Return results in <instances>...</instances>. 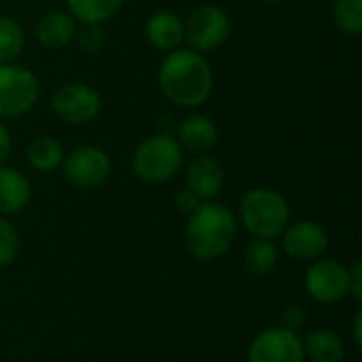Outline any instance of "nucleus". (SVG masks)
Instances as JSON below:
<instances>
[{
  "instance_id": "nucleus-1",
  "label": "nucleus",
  "mask_w": 362,
  "mask_h": 362,
  "mask_svg": "<svg viewBox=\"0 0 362 362\" xmlns=\"http://www.w3.org/2000/svg\"><path fill=\"white\" fill-rule=\"evenodd\" d=\"M161 93L180 108L204 106L214 91V72L204 53L193 49L170 51L159 66Z\"/></svg>"
},
{
  "instance_id": "nucleus-2",
  "label": "nucleus",
  "mask_w": 362,
  "mask_h": 362,
  "mask_svg": "<svg viewBox=\"0 0 362 362\" xmlns=\"http://www.w3.org/2000/svg\"><path fill=\"white\" fill-rule=\"evenodd\" d=\"M238 235L235 214L218 204L204 202L187 218L185 244L197 261H216L233 246Z\"/></svg>"
},
{
  "instance_id": "nucleus-3",
  "label": "nucleus",
  "mask_w": 362,
  "mask_h": 362,
  "mask_svg": "<svg viewBox=\"0 0 362 362\" xmlns=\"http://www.w3.org/2000/svg\"><path fill=\"white\" fill-rule=\"evenodd\" d=\"M238 216L255 238L276 240L291 223V206L282 193L269 187H255L240 199Z\"/></svg>"
},
{
  "instance_id": "nucleus-4",
  "label": "nucleus",
  "mask_w": 362,
  "mask_h": 362,
  "mask_svg": "<svg viewBox=\"0 0 362 362\" xmlns=\"http://www.w3.org/2000/svg\"><path fill=\"white\" fill-rule=\"evenodd\" d=\"M182 159L185 151L172 134H153L136 146L132 170L142 182L161 185L178 174Z\"/></svg>"
},
{
  "instance_id": "nucleus-5",
  "label": "nucleus",
  "mask_w": 362,
  "mask_h": 362,
  "mask_svg": "<svg viewBox=\"0 0 362 362\" xmlns=\"http://www.w3.org/2000/svg\"><path fill=\"white\" fill-rule=\"evenodd\" d=\"M40 100L38 76L21 64H0V119H17Z\"/></svg>"
},
{
  "instance_id": "nucleus-6",
  "label": "nucleus",
  "mask_w": 362,
  "mask_h": 362,
  "mask_svg": "<svg viewBox=\"0 0 362 362\" xmlns=\"http://www.w3.org/2000/svg\"><path fill=\"white\" fill-rule=\"evenodd\" d=\"M231 34V19L225 8L216 4H202L193 8L185 21V40L189 49L208 53L227 42Z\"/></svg>"
},
{
  "instance_id": "nucleus-7",
  "label": "nucleus",
  "mask_w": 362,
  "mask_h": 362,
  "mask_svg": "<svg viewBox=\"0 0 362 362\" xmlns=\"http://www.w3.org/2000/svg\"><path fill=\"white\" fill-rule=\"evenodd\" d=\"M305 293L322 305H335L350 295L348 267L337 259H316L303 276Z\"/></svg>"
},
{
  "instance_id": "nucleus-8",
  "label": "nucleus",
  "mask_w": 362,
  "mask_h": 362,
  "mask_svg": "<svg viewBox=\"0 0 362 362\" xmlns=\"http://www.w3.org/2000/svg\"><path fill=\"white\" fill-rule=\"evenodd\" d=\"M62 172L66 180L76 189H95L104 185L112 172V161L108 153L100 146H76L64 155Z\"/></svg>"
},
{
  "instance_id": "nucleus-9",
  "label": "nucleus",
  "mask_w": 362,
  "mask_h": 362,
  "mask_svg": "<svg viewBox=\"0 0 362 362\" xmlns=\"http://www.w3.org/2000/svg\"><path fill=\"white\" fill-rule=\"evenodd\" d=\"M53 112L68 125H85L100 117L102 98L85 83H64L51 95Z\"/></svg>"
},
{
  "instance_id": "nucleus-10",
  "label": "nucleus",
  "mask_w": 362,
  "mask_h": 362,
  "mask_svg": "<svg viewBox=\"0 0 362 362\" xmlns=\"http://www.w3.org/2000/svg\"><path fill=\"white\" fill-rule=\"evenodd\" d=\"M248 362H305L303 339L282 327H272L255 335L246 352Z\"/></svg>"
},
{
  "instance_id": "nucleus-11",
  "label": "nucleus",
  "mask_w": 362,
  "mask_h": 362,
  "mask_svg": "<svg viewBox=\"0 0 362 362\" xmlns=\"http://www.w3.org/2000/svg\"><path fill=\"white\" fill-rule=\"evenodd\" d=\"M282 248L291 259L312 263L327 252L329 233L316 221L303 218L297 223H288L282 231Z\"/></svg>"
},
{
  "instance_id": "nucleus-12",
  "label": "nucleus",
  "mask_w": 362,
  "mask_h": 362,
  "mask_svg": "<svg viewBox=\"0 0 362 362\" xmlns=\"http://www.w3.org/2000/svg\"><path fill=\"white\" fill-rule=\"evenodd\" d=\"M225 168L210 155H197L187 168V189L202 202H214L225 187Z\"/></svg>"
},
{
  "instance_id": "nucleus-13",
  "label": "nucleus",
  "mask_w": 362,
  "mask_h": 362,
  "mask_svg": "<svg viewBox=\"0 0 362 362\" xmlns=\"http://www.w3.org/2000/svg\"><path fill=\"white\" fill-rule=\"evenodd\" d=\"M174 138L178 140L182 151L195 155H208L218 142V127L210 117L189 115L178 123Z\"/></svg>"
},
{
  "instance_id": "nucleus-14",
  "label": "nucleus",
  "mask_w": 362,
  "mask_h": 362,
  "mask_svg": "<svg viewBox=\"0 0 362 362\" xmlns=\"http://www.w3.org/2000/svg\"><path fill=\"white\" fill-rule=\"evenodd\" d=\"M144 34L151 47L170 53L185 42V21L172 11H155L144 23Z\"/></svg>"
},
{
  "instance_id": "nucleus-15",
  "label": "nucleus",
  "mask_w": 362,
  "mask_h": 362,
  "mask_svg": "<svg viewBox=\"0 0 362 362\" xmlns=\"http://www.w3.org/2000/svg\"><path fill=\"white\" fill-rule=\"evenodd\" d=\"M74 32H76V21L68 11H49L45 13L38 23H36V40L49 49V51H57L68 47L74 40Z\"/></svg>"
},
{
  "instance_id": "nucleus-16",
  "label": "nucleus",
  "mask_w": 362,
  "mask_h": 362,
  "mask_svg": "<svg viewBox=\"0 0 362 362\" xmlns=\"http://www.w3.org/2000/svg\"><path fill=\"white\" fill-rule=\"evenodd\" d=\"M32 199L30 180L11 165H0V214L11 216L21 212Z\"/></svg>"
},
{
  "instance_id": "nucleus-17",
  "label": "nucleus",
  "mask_w": 362,
  "mask_h": 362,
  "mask_svg": "<svg viewBox=\"0 0 362 362\" xmlns=\"http://www.w3.org/2000/svg\"><path fill=\"white\" fill-rule=\"evenodd\" d=\"M305 361L312 362H344L346 344L339 333L331 329H314L303 339Z\"/></svg>"
},
{
  "instance_id": "nucleus-18",
  "label": "nucleus",
  "mask_w": 362,
  "mask_h": 362,
  "mask_svg": "<svg viewBox=\"0 0 362 362\" xmlns=\"http://www.w3.org/2000/svg\"><path fill=\"white\" fill-rule=\"evenodd\" d=\"M64 155H66V151H64L62 142L51 136L34 138L25 151V159H28L30 168L40 174H51L57 168H62Z\"/></svg>"
},
{
  "instance_id": "nucleus-19",
  "label": "nucleus",
  "mask_w": 362,
  "mask_h": 362,
  "mask_svg": "<svg viewBox=\"0 0 362 362\" xmlns=\"http://www.w3.org/2000/svg\"><path fill=\"white\" fill-rule=\"evenodd\" d=\"M125 0H66L68 13L76 23H106L112 19Z\"/></svg>"
},
{
  "instance_id": "nucleus-20",
  "label": "nucleus",
  "mask_w": 362,
  "mask_h": 362,
  "mask_svg": "<svg viewBox=\"0 0 362 362\" xmlns=\"http://www.w3.org/2000/svg\"><path fill=\"white\" fill-rule=\"evenodd\" d=\"M278 259H280L278 246L274 244V240H265V238H255L244 252V265L257 278L269 276L276 269Z\"/></svg>"
},
{
  "instance_id": "nucleus-21",
  "label": "nucleus",
  "mask_w": 362,
  "mask_h": 362,
  "mask_svg": "<svg viewBox=\"0 0 362 362\" xmlns=\"http://www.w3.org/2000/svg\"><path fill=\"white\" fill-rule=\"evenodd\" d=\"M25 45V34L15 17L0 15V64H11L19 57Z\"/></svg>"
},
{
  "instance_id": "nucleus-22",
  "label": "nucleus",
  "mask_w": 362,
  "mask_h": 362,
  "mask_svg": "<svg viewBox=\"0 0 362 362\" xmlns=\"http://www.w3.org/2000/svg\"><path fill=\"white\" fill-rule=\"evenodd\" d=\"M333 21L344 34L358 36L362 32V0H333Z\"/></svg>"
},
{
  "instance_id": "nucleus-23",
  "label": "nucleus",
  "mask_w": 362,
  "mask_h": 362,
  "mask_svg": "<svg viewBox=\"0 0 362 362\" xmlns=\"http://www.w3.org/2000/svg\"><path fill=\"white\" fill-rule=\"evenodd\" d=\"M19 250H21V240L17 229L4 216H0V267L11 265L17 259Z\"/></svg>"
},
{
  "instance_id": "nucleus-24",
  "label": "nucleus",
  "mask_w": 362,
  "mask_h": 362,
  "mask_svg": "<svg viewBox=\"0 0 362 362\" xmlns=\"http://www.w3.org/2000/svg\"><path fill=\"white\" fill-rule=\"evenodd\" d=\"M74 40L85 53H95L104 45V30L100 23H76Z\"/></svg>"
},
{
  "instance_id": "nucleus-25",
  "label": "nucleus",
  "mask_w": 362,
  "mask_h": 362,
  "mask_svg": "<svg viewBox=\"0 0 362 362\" xmlns=\"http://www.w3.org/2000/svg\"><path fill=\"white\" fill-rule=\"evenodd\" d=\"M280 327L299 335V331H303V327H305V310L301 305H288L282 314Z\"/></svg>"
},
{
  "instance_id": "nucleus-26",
  "label": "nucleus",
  "mask_w": 362,
  "mask_h": 362,
  "mask_svg": "<svg viewBox=\"0 0 362 362\" xmlns=\"http://www.w3.org/2000/svg\"><path fill=\"white\" fill-rule=\"evenodd\" d=\"M174 202H176V208H178L180 212H185L187 216H189L193 210H197V208L204 204V202H202L197 195H193V193H191L187 187H185V189H182L178 195H176V199H174Z\"/></svg>"
},
{
  "instance_id": "nucleus-27",
  "label": "nucleus",
  "mask_w": 362,
  "mask_h": 362,
  "mask_svg": "<svg viewBox=\"0 0 362 362\" xmlns=\"http://www.w3.org/2000/svg\"><path fill=\"white\" fill-rule=\"evenodd\" d=\"M348 276H350V295L354 297V301H362V263L356 261L352 263V267H348Z\"/></svg>"
},
{
  "instance_id": "nucleus-28",
  "label": "nucleus",
  "mask_w": 362,
  "mask_h": 362,
  "mask_svg": "<svg viewBox=\"0 0 362 362\" xmlns=\"http://www.w3.org/2000/svg\"><path fill=\"white\" fill-rule=\"evenodd\" d=\"M11 148H13L11 132H8V127L0 121V165L6 163V159H8V155H11Z\"/></svg>"
},
{
  "instance_id": "nucleus-29",
  "label": "nucleus",
  "mask_w": 362,
  "mask_h": 362,
  "mask_svg": "<svg viewBox=\"0 0 362 362\" xmlns=\"http://www.w3.org/2000/svg\"><path fill=\"white\" fill-rule=\"evenodd\" d=\"M352 337H354V346L361 348L362 346V312L358 310L354 316V325H352Z\"/></svg>"
},
{
  "instance_id": "nucleus-30",
  "label": "nucleus",
  "mask_w": 362,
  "mask_h": 362,
  "mask_svg": "<svg viewBox=\"0 0 362 362\" xmlns=\"http://www.w3.org/2000/svg\"><path fill=\"white\" fill-rule=\"evenodd\" d=\"M261 2H269V4H276V2H284V0H261Z\"/></svg>"
}]
</instances>
